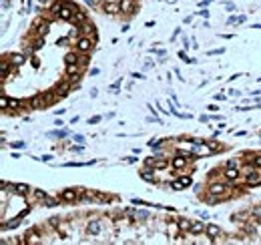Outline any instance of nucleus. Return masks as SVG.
<instances>
[{"label":"nucleus","instance_id":"f257e3e1","mask_svg":"<svg viewBox=\"0 0 261 245\" xmlns=\"http://www.w3.org/2000/svg\"><path fill=\"white\" fill-rule=\"evenodd\" d=\"M80 195H87V193H84V189H65V191L58 195V199L72 203V201H79V197H80Z\"/></svg>","mask_w":261,"mask_h":245},{"label":"nucleus","instance_id":"f03ea898","mask_svg":"<svg viewBox=\"0 0 261 245\" xmlns=\"http://www.w3.org/2000/svg\"><path fill=\"white\" fill-rule=\"evenodd\" d=\"M209 193H211V195H219V197H223V199H227V197L231 195V187H229V185H225V183H211Z\"/></svg>","mask_w":261,"mask_h":245},{"label":"nucleus","instance_id":"7ed1b4c3","mask_svg":"<svg viewBox=\"0 0 261 245\" xmlns=\"http://www.w3.org/2000/svg\"><path fill=\"white\" fill-rule=\"evenodd\" d=\"M92 46H95V38H91V36H80L76 40V50L79 52H91Z\"/></svg>","mask_w":261,"mask_h":245},{"label":"nucleus","instance_id":"20e7f679","mask_svg":"<svg viewBox=\"0 0 261 245\" xmlns=\"http://www.w3.org/2000/svg\"><path fill=\"white\" fill-rule=\"evenodd\" d=\"M191 185V177H181L179 181H173L171 183V189L173 191H181V189H187Z\"/></svg>","mask_w":261,"mask_h":245},{"label":"nucleus","instance_id":"39448f33","mask_svg":"<svg viewBox=\"0 0 261 245\" xmlns=\"http://www.w3.org/2000/svg\"><path fill=\"white\" fill-rule=\"evenodd\" d=\"M105 10L109 12V14L121 12V0H109V2H105Z\"/></svg>","mask_w":261,"mask_h":245},{"label":"nucleus","instance_id":"423d86ee","mask_svg":"<svg viewBox=\"0 0 261 245\" xmlns=\"http://www.w3.org/2000/svg\"><path fill=\"white\" fill-rule=\"evenodd\" d=\"M80 30L84 32V34H88L91 38H95L97 40V30H95V24L92 22H88V20H84L83 24H80Z\"/></svg>","mask_w":261,"mask_h":245},{"label":"nucleus","instance_id":"0eeeda50","mask_svg":"<svg viewBox=\"0 0 261 245\" xmlns=\"http://www.w3.org/2000/svg\"><path fill=\"white\" fill-rule=\"evenodd\" d=\"M46 103H48V100H46L42 95H36V96H32V99H30V107L32 109H44Z\"/></svg>","mask_w":261,"mask_h":245},{"label":"nucleus","instance_id":"6e6552de","mask_svg":"<svg viewBox=\"0 0 261 245\" xmlns=\"http://www.w3.org/2000/svg\"><path fill=\"white\" fill-rule=\"evenodd\" d=\"M135 10V0H121V12H133Z\"/></svg>","mask_w":261,"mask_h":245},{"label":"nucleus","instance_id":"1a4fd4ad","mask_svg":"<svg viewBox=\"0 0 261 245\" xmlns=\"http://www.w3.org/2000/svg\"><path fill=\"white\" fill-rule=\"evenodd\" d=\"M187 165V155H179V157L173 159V167L175 169H183Z\"/></svg>","mask_w":261,"mask_h":245},{"label":"nucleus","instance_id":"9d476101","mask_svg":"<svg viewBox=\"0 0 261 245\" xmlns=\"http://www.w3.org/2000/svg\"><path fill=\"white\" fill-rule=\"evenodd\" d=\"M181 225H179V223H169V227H167V233L171 235V237H175V235H179L181 233Z\"/></svg>","mask_w":261,"mask_h":245},{"label":"nucleus","instance_id":"9b49d317","mask_svg":"<svg viewBox=\"0 0 261 245\" xmlns=\"http://www.w3.org/2000/svg\"><path fill=\"white\" fill-rule=\"evenodd\" d=\"M87 231L91 235H98V233H101V223H98V221H91L88 227H87Z\"/></svg>","mask_w":261,"mask_h":245},{"label":"nucleus","instance_id":"f8f14e48","mask_svg":"<svg viewBox=\"0 0 261 245\" xmlns=\"http://www.w3.org/2000/svg\"><path fill=\"white\" fill-rule=\"evenodd\" d=\"M70 88H72V82H61L56 84V95H66Z\"/></svg>","mask_w":261,"mask_h":245},{"label":"nucleus","instance_id":"ddd939ff","mask_svg":"<svg viewBox=\"0 0 261 245\" xmlns=\"http://www.w3.org/2000/svg\"><path fill=\"white\" fill-rule=\"evenodd\" d=\"M203 229H205V225H203V223H201V221H193V223H191V227H189V231H191V233H203Z\"/></svg>","mask_w":261,"mask_h":245},{"label":"nucleus","instance_id":"4468645a","mask_svg":"<svg viewBox=\"0 0 261 245\" xmlns=\"http://www.w3.org/2000/svg\"><path fill=\"white\" fill-rule=\"evenodd\" d=\"M237 177H239V171H237V167H227V171H225V179L233 181V179H237Z\"/></svg>","mask_w":261,"mask_h":245},{"label":"nucleus","instance_id":"2eb2a0df","mask_svg":"<svg viewBox=\"0 0 261 245\" xmlns=\"http://www.w3.org/2000/svg\"><path fill=\"white\" fill-rule=\"evenodd\" d=\"M12 189H14L18 195H26V193H30V187H28V185H12Z\"/></svg>","mask_w":261,"mask_h":245},{"label":"nucleus","instance_id":"dca6fc26","mask_svg":"<svg viewBox=\"0 0 261 245\" xmlns=\"http://www.w3.org/2000/svg\"><path fill=\"white\" fill-rule=\"evenodd\" d=\"M205 231H207V235H209V237H217V235L221 233L217 225H207V227H205Z\"/></svg>","mask_w":261,"mask_h":245},{"label":"nucleus","instance_id":"f3484780","mask_svg":"<svg viewBox=\"0 0 261 245\" xmlns=\"http://www.w3.org/2000/svg\"><path fill=\"white\" fill-rule=\"evenodd\" d=\"M42 203H44L46 207H56V205H58V201H56V199H52V197H48V195H46L44 199H42Z\"/></svg>","mask_w":261,"mask_h":245},{"label":"nucleus","instance_id":"a211bd4d","mask_svg":"<svg viewBox=\"0 0 261 245\" xmlns=\"http://www.w3.org/2000/svg\"><path fill=\"white\" fill-rule=\"evenodd\" d=\"M22 60H24L22 54H10V62H12V65L18 66V65H22Z\"/></svg>","mask_w":261,"mask_h":245},{"label":"nucleus","instance_id":"6ab92c4d","mask_svg":"<svg viewBox=\"0 0 261 245\" xmlns=\"http://www.w3.org/2000/svg\"><path fill=\"white\" fill-rule=\"evenodd\" d=\"M167 165H169L167 159H155V169H165Z\"/></svg>","mask_w":261,"mask_h":245},{"label":"nucleus","instance_id":"aec40b11","mask_svg":"<svg viewBox=\"0 0 261 245\" xmlns=\"http://www.w3.org/2000/svg\"><path fill=\"white\" fill-rule=\"evenodd\" d=\"M141 177H143L145 181H155V177H153V175H151V171H147V169L141 173Z\"/></svg>","mask_w":261,"mask_h":245},{"label":"nucleus","instance_id":"412c9836","mask_svg":"<svg viewBox=\"0 0 261 245\" xmlns=\"http://www.w3.org/2000/svg\"><path fill=\"white\" fill-rule=\"evenodd\" d=\"M209 147H211L213 151H219V149H221V145H217L215 141H209Z\"/></svg>","mask_w":261,"mask_h":245},{"label":"nucleus","instance_id":"4be33fe9","mask_svg":"<svg viewBox=\"0 0 261 245\" xmlns=\"http://www.w3.org/2000/svg\"><path fill=\"white\" fill-rule=\"evenodd\" d=\"M137 217H141V219H147V217H149V213H147V211H137Z\"/></svg>","mask_w":261,"mask_h":245},{"label":"nucleus","instance_id":"5701e85b","mask_svg":"<svg viewBox=\"0 0 261 245\" xmlns=\"http://www.w3.org/2000/svg\"><path fill=\"white\" fill-rule=\"evenodd\" d=\"M253 165H255V167H261V155H257V157L253 159Z\"/></svg>","mask_w":261,"mask_h":245},{"label":"nucleus","instance_id":"b1692460","mask_svg":"<svg viewBox=\"0 0 261 245\" xmlns=\"http://www.w3.org/2000/svg\"><path fill=\"white\" fill-rule=\"evenodd\" d=\"M0 105H2V109H8V99H6V96H2V100H0Z\"/></svg>","mask_w":261,"mask_h":245},{"label":"nucleus","instance_id":"393cba45","mask_svg":"<svg viewBox=\"0 0 261 245\" xmlns=\"http://www.w3.org/2000/svg\"><path fill=\"white\" fill-rule=\"evenodd\" d=\"M237 161H235V159H229V161H227V167H237Z\"/></svg>","mask_w":261,"mask_h":245},{"label":"nucleus","instance_id":"a878e982","mask_svg":"<svg viewBox=\"0 0 261 245\" xmlns=\"http://www.w3.org/2000/svg\"><path fill=\"white\" fill-rule=\"evenodd\" d=\"M65 131H54V133H52V137H65Z\"/></svg>","mask_w":261,"mask_h":245},{"label":"nucleus","instance_id":"bb28decb","mask_svg":"<svg viewBox=\"0 0 261 245\" xmlns=\"http://www.w3.org/2000/svg\"><path fill=\"white\" fill-rule=\"evenodd\" d=\"M74 141H76V143H84V137H80V135H76V137H74Z\"/></svg>","mask_w":261,"mask_h":245},{"label":"nucleus","instance_id":"cd10ccee","mask_svg":"<svg viewBox=\"0 0 261 245\" xmlns=\"http://www.w3.org/2000/svg\"><path fill=\"white\" fill-rule=\"evenodd\" d=\"M12 147H14V149H20V147H24V143H20V141H18V143H14Z\"/></svg>","mask_w":261,"mask_h":245}]
</instances>
